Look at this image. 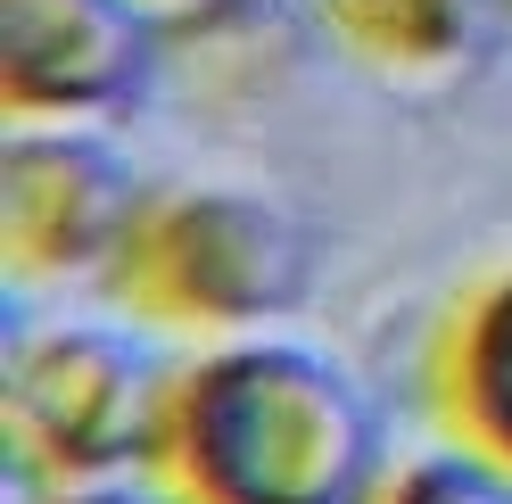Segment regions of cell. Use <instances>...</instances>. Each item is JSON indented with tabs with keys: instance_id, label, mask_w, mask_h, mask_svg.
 I'll return each mask as SVG.
<instances>
[{
	"instance_id": "obj_1",
	"label": "cell",
	"mask_w": 512,
	"mask_h": 504,
	"mask_svg": "<svg viewBox=\"0 0 512 504\" xmlns=\"http://www.w3.org/2000/svg\"><path fill=\"white\" fill-rule=\"evenodd\" d=\"M149 480L182 504H372L380 414L323 348L223 339L174 372Z\"/></svg>"
},
{
	"instance_id": "obj_2",
	"label": "cell",
	"mask_w": 512,
	"mask_h": 504,
	"mask_svg": "<svg viewBox=\"0 0 512 504\" xmlns=\"http://www.w3.org/2000/svg\"><path fill=\"white\" fill-rule=\"evenodd\" d=\"M100 290L141 314L149 331H207V339H248L298 314L314 290V240L298 232L290 207L190 182V191H149L124 257L108 265Z\"/></svg>"
},
{
	"instance_id": "obj_3",
	"label": "cell",
	"mask_w": 512,
	"mask_h": 504,
	"mask_svg": "<svg viewBox=\"0 0 512 504\" xmlns=\"http://www.w3.org/2000/svg\"><path fill=\"white\" fill-rule=\"evenodd\" d=\"M174 356L116 323H58L9 356V463L42 496L124 488L157 471Z\"/></svg>"
},
{
	"instance_id": "obj_4",
	"label": "cell",
	"mask_w": 512,
	"mask_h": 504,
	"mask_svg": "<svg viewBox=\"0 0 512 504\" xmlns=\"http://www.w3.org/2000/svg\"><path fill=\"white\" fill-rule=\"evenodd\" d=\"M141 207L149 182L100 124H17L0 149V248L17 281H108Z\"/></svg>"
},
{
	"instance_id": "obj_5",
	"label": "cell",
	"mask_w": 512,
	"mask_h": 504,
	"mask_svg": "<svg viewBox=\"0 0 512 504\" xmlns=\"http://www.w3.org/2000/svg\"><path fill=\"white\" fill-rule=\"evenodd\" d=\"M166 25L149 0H0L9 124H100L157 83Z\"/></svg>"
},
{
	"instance_id": "obj_6",
	"label": "cell",
	"mask_w": 512,
	"mask_h": 504,
	"mask_svg": "<svg viewBox=\"0 0 512 504\" xmlns=\"http://www.w3.org/2000/svg\"><path fill=\"white\" fill-rule=\"evenodd\" d=\"M430 414L455 447L512 471V265L471 281L430 339Z\"/></svg>"
},
{
	"instance_id": "obj_7",
	"label": "cell",
	"mask_w": 512,
	"mask_h": 504,
	"mask_svg": "<svg viewBox=\"0 0 512 504\" xmlns=\"http://www.w3.org/2000/svg\"><path fill=\"white\" fill-rule=\"evenodd\" d=\"M339 42L389 75H455L479 58L496 25V0H323Z\"/></svg>"
},
{
	"instance_id": "obj_8",
	"label": "cell",
	"mask_w": 512,
	"mask_h": 504,
	"mask_svg": "<svg viewBox=\"0 0 512 504\" xmlns=\"http://www.w3.org/2000/svg\"><path fill=\"white\" fill-rule=\"evenodd\" d=\"M372 504H512V471H496L488 455L471 447H430V455H405L397 471H380Z\"/></svg>"
},
{
	"instance_id": "obj_9",
	"label": "cell",
	"mask_w": 512,
	"mask_h": 504,
	"mask_svg": "<svg viewBox=\"0 0 512 504\" xmlns=\"http://www.w3.org/2000/svg\"><path fill=\"white\" fill-rule=\"evenodd\" d=\"M42 504H182L174 488L157 480H124V488H83V496H42Z\"/></svg>"
}]
</instances>
